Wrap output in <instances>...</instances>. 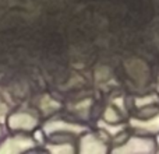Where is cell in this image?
<instances>
[{"label":"cell","mask_w":159,"mask_h":154,"mask_svg":"<svg viewBox=\"0 0 159 154\" xmlns=\"http://www.w3.org/2000/svg\"><path fill=\"white\" fill-rule=\"evenodd\" d=\"M110 152L121 154H154L159 152V149L155 136L133 133L127 136L121 144L110 149Z\"/></svg>","instance_id":"1"},{"label":"cell","mask_w":159,"mask_h":154,"mask_svg":"<svg viewBox=\"0 0 159 154\" xmlns=\"http://www.w3.org/2000/svg\"><path fill=\"white\" fill-rule=\"evenodd\" d=\"M6 126L11 133H34L41 126V118L32 109L20 108L7 115Z\"/></svg>","instance_id":"2"},{"label":"cell","mask_w":159,"mask_h":154,"mask_svg":"<svg viewBox=\"0 0 159 154\" xmlns=\"http://www.w3.org/2000/svg\"><path fill=\"white\" fill-rule=\"evenodd\" d=\"M36 146L38 143L30 133H11L0 142V153H27Z\"/></svg>","instance_id":"3"},{"label":"cell","mask_w":159,"mask_h":154,"mask_svg":"<svg viewBox=\"0 0 159 154\" xmlns=\"http://www.w3.org/2000/svg\"><path fill=\"white\" fill-rule=\"evenodd\" d=\"M78 153L84 154H103L110 152V147L107 146V142L102 137L99 133L93 132H84L81 136H78Z\"/></svg>","instance_id":"4"},{"label":"cell","mask_w":159,"mask_h":154,"mask_svg":"<svg viewBox=\"0 0 159 154\" xmlns=\"http://www.w3.org/2000/svg\"><path fill=\"white\" fill-rule=\"evenodd\" d=\"M129 126L135 133L158 136L159 135V111L149 116H133L129 121Z\"/></svg>","instance_id":"5"},{"label":"cell","mask_w":159,"mask_h":154,"mask_svg":"<svg viewBox=\"0 0 159 154\" xmlns=\"http://www.w3.org/2000/svg\"><path fill=\"white\" fill-rule=\"evenodd\" d=\"M103 121L109 125H119L123 121V115L120 113V111L113 105L106 107V109L103 111Z\"/></svg>","instance_id":"6"},{"label":"cell","mask_w":159,"mask_h":154,"mask_svg":"<svg viewBox=\"0 0 159 154\" xmlns=\"http://www.w3.org/2000/svg\"><path fill=\"white\" fill-rule=\"evenodd\" d=\"M158 102H159L158 94H148V95H144V97H138L135 99V107L140 109V108L148 107V105H152V104H158Z\"/></svg>","instance_id":"7"},{"label":"cell","mask_w":159,"mask_h":154,"mask_svg":"<svg viewBox=\"0 0 159 154\" xmlns=\"http://www.w3.org/2000/svg\"><path fill=\"white\" fill-rule=\"evenodd\" d=\"M7 112H8L7 105H6L4 101H3V98H0V116H2V115H6Z\"/></svg>","instance_id":"8"},{"label":"cell","mask_w":159,"mask_h":154,"mask_svg":"<svg viewBox=\"0 0 159 154\" xmlns=\"http://www.w3.org/2000/svg\"><path fill=\"white\" fill-rule=\"evenodd\" d=\"M3 137H4V129H3L2 123H0V142L3 140Z\"/></svg>","instance_id":"9"}]
</instances>
